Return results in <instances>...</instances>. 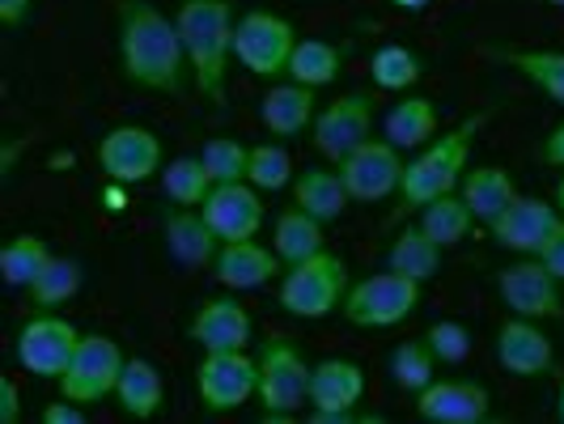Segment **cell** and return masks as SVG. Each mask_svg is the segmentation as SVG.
Wrapping results in <instances>:
<instances>
[{
  "label": "cell",
  "instance_id": "41",
  "mask_svg": "<svg viewBox=\"0 0 564 424\" xmlns=\"http://www.w3.org/2000/svg\"><path fill=\"white\" fill-rule=\"evenodd\" d=\"M22 421V387L13 373L0 378V424H18Z\"/></svg>",
  "mask_w": 564,
  "mask_h": 424
},
{
  "label": "cell",
  "instance_id": "33",
  "mask_svg": "<svg viewBox=\"0 0 564 424\" xmlns=\"http://www.w3.org/2000/svg\"><path fill=\"white\" fill-rule=\"evenodd\" d=\"M416 213H421V221H416V226H421L429 238H437L446 251L458 247V242L471 233V226H476V213L467 208V199L458 196V192H446V196L429 199V204L416 208Z\"/></svg>",
  "mask_w": 564,
  "mask_h": 424
},
{
  "label": "cell",
  "instance_id": "3",
  "mask_svg": "<svg viewBox=\"0 0 564 424\" xmlns=\"http://www.w3.org/2000/svg\"><path fill=\"white\" fill-rule=\"evenodd\" d=\"M484 128V115H467L458 128L433 137L421 153L403 166V183H399V204L403 208H424L429 199L458 192L463 174L471 166V141Z\"/></svg>",
  "mask_w": 564,
  "mask_h": 424
},
{
  "label": "cell",
  "instance_id": "11",
  "mask_svg": "<svg viewBox=\"0 0 564 424\" xmlns=\"http://www.w3.org/2000/svg\"><path fill=\"white\" fill-rule=\"evenodd\" d=\"M77 344H82V331L68 318H59L56 311H34L22 323L13 352H18V366L26 369L30 378L59 382V373L68 369L73 352H77Z\"/></svg>",
  "mask_w": 564,
  "mask_h": 424
},
{
  "label": "cell",
  "instance_id": "39",
  "mask_svg": "<svg viewBox=\"0 0 564 424\" xmlns=\"http://www.w3.org/2000/svg\"><path fill=\"white\" fill-rule=\"evenodd\" d=\"M199 157L213 174V183H242L247 166H251V144L234 141V137H213L199 149Z\"/></svg>",
  "mask_w": 564,
  "mask_h": 424
},
{
  "label": "cell",
  "instance_id": "27",
  "mask_svg": "<svg viewBox=\"0 0 564 424\" xmlns=\"http://www.w3.org/2000/svg\"><path fill=\"white\" fill-rule=\"evenodd\" d=\"M293 204H297V208H306L311 217H318L323 226H332V221L344 217V208H348L352 199H348V187H344L339 170L311 166L293 178Z\"/></svg>",
  "mask_w": 564,
  "mask_h": 424
},
{
  "label": "cell",
  "instance_id": "16",
  "mask_svg": "<svg viewBox=\"0 0 564 424\" xmlns=\"http://www.w3.org/2000/svg\"><path fill=\"white\" fill-rule=\"evenodd\" d=\"M497 366L513 378H547L556 369V344L539 318L509 314L497 327Z\"/></svg>",
  "mask_w": 564,
  "mask_h": 424
},
{
  "label": "cell",
  "instance_id": "22",
  "mask_svg": "<svg viewBox=\"0 0 564 424\" xmlns=\"http://www.w3.org/2000/svg\"><path fill=\"white\" fill-rule=\"evenodd\" d=\"M366 399V369L348 357H327L311 369V412H352Z\"/></svg>",
  "mask_w": 564,
  "mask_h": 424
},
{
  "label": "cell",
  "instance_id": "9",
  "mask_svg": "<svg viewBox=\"0 0 564 424\" xmlns=\"http://www.w3.org/2000/svg\"><path fill=\"white\" fill-rule=\"evenodd\" d=\"M123 366H128L123 348H119L111 336H102V331H89V336H82V344H77L68 369L59 373V382H56L59 395L82 403V407L102 403L107 395H115Z\"/></svg>",
  "mask_w": 564,
  "mask_h": 424
},
{
  "label": "cell",
  "instance_id": "31",
  "mask_svg": "<svg viewBox=\"0 0 564 424\" xmlns=\"http://www.w3.org/2000/svg\"><path fill=\"white\" fill-rule=\"evenodd\" d=\"M442 254H446V247H442L437 238H429L421 226H408L395 242H391L387 268H395V272H403V276H412V281L424 284L442 272Z\"/></svg>",
  "mask_w": 564,
  "mask_h": 424
},
{
  "label": "cell",
  "instance_id": "29",
  "mask_svg": "<svg viewBox=\"0 0 564 424\" xmlns=\"http://www.w3.org/2000/svg\"><path fill=\"white\" fill-rule=\"evenodd\" d=\"M85 284V268L73 259V254H52L47 259V268L34 276V284L26 289L30 306L34 311H59V306H68L77 293H82Z\"/></svg>",
  "mask_w": 564,
  "mask_h": 424
},
{
  "label": "cell",
  "instance_id": "45",
  "mask_svg": "<svg viewBox=\"0 0 564 424\" xmlns=\"http://www.w3.org/2000/svg\"><path fill=\"white\" fill-rule=\"evenodd\" d=\"M539 153H543V162H547V166L564 170V119L552 128V132H547V141H543V149H539Z\"/></svg>",
  "mask_w": 564,
  "mask_h": 424
},
{
  "label": "cell",
  "instance_id": "23",
  "mask_svg": "<svg viewBox=\"0 0 564 424\" xmlns=\"http://www.w3.org/2000/svg\"><path fill=\"white\" fill-rule=\"evenodd\" d=\"M115 399H119V412L128 421H153L162 416L166 407V378L162 369L144 357H128V366L119 373V387H115Z\"/></svg>",
  "mask_w": 564,
  "mask_h": 424
},
{
  "label": "cell",
  "instance_id": "19",
  "mask_svg": "<svg viewBox=\"0 0 564 424\" xmlns=\"http://www.w3.org/2000/svg\"><path fill=\"white\" fill-rule=\"evenodd\" d=\"M187 336L199 344V352H234V348H251L254 336V318L251 311L238 302V293H221V297H208L192 323H187Z\"/></svg>",
  "mask_w": 564,
  "mask_h": 424
},
{
  "label": "cell",
  "instance_id": "32",
  "mask_svg": "<svg viewBox=\"0 0 564 424\" xmlns=\"http://www.w3.org/2000/svg\"><path fill=\"white\" fill-rule=\"evenodd\" d=\"M339 68H344V52L327 39H297L293 59H289V81L311 85V89H327L339 81Z\"/></svg>",
  "mask_w": 564,
  "mask_h": 424
},
{
  "label": "cell",
  "instance_id": "8",
  "mask_svg": "<svg viewBox=\"0 0 564 424\" xmlns=\"http://www.w3.org/2000/svg\"><path fill=\"white\" fill-rule=\"evenodd\" d=\"M196 395L204 412H213V416L238 412L242 403L259 395V357H251L247 348L204 352L196 366Z\"/></svg>",
  "mask_w": 564,
  "mask_h": 424
},
{
  "label": "cell",
  "instance_id": "10",
  "mask_svg": "<svg viewBox=\"0 0 564 424\" xmlns=\"http://www.w3.org/2000/svg\"><path fill=\"white\" fill-rule=\"evenodd\" d=\"M94 157H98V170L111 183H123V187L149 183L166 166V149L158 141V132L144 128V123H115L111 132H102Z\"/></svg>",
  "mask_w": 564,
  "mask_h": 424
},
{
  "label": "cell",
  "instance_id": "30",
  "mask_svg": "<svg viewBox=\"0 0 564 424\" xmlns=\"http://www.w3.org/2000/svg\"><path fill=\"white\" fill-rule=\"evenodd\" d=\"M509 68L527 85H535L543 98H552L556 107H564V52H543V47H509L497 52Z\"/></svg>",
  "mask_w": 564,
  "mask_h": 424
},
{
  "label": "cell",
  "instance_id": "2",
  "mask_svg": "<svg viewBox=\"0 0 564 424\" xmlns=\"http://www.w3.org/2000/svg\"><path fill=\"white\" fill-rule=\"evenodd\" d=\"M174 22L192 59V85L208 102H226L229 68H234V4L229 0H178Z\"/></svg>",
  "mask_w": 564,
  "mask_h": 424
},
{
  "label": "cell",
  "instance_id": "34",
  "mask_svg": "<svg viewBox=\"0 0 564 424\" xmlns=\"http://www.w3.org/2000/svg\"><path fill=\"white\" fill-rule=\"evenodd\" d=\"M52 247L39 238V233H18V238H9L4 242V251H0V276L9 289H22L26 293L34 276L47 268V259H52Z\"/></svg>",
  "mask_w": 564,
  "mask_h": 424
},
{
  "label": "cell",
  "instance_id": "42",
  "mask_svg": "<svg viewBox=\"0 0 564 424\" xmlns=\"http://www.w3.org/2000/svg\"><path fill=\"white\" fill-rule=\"evenodd\" d=\"M535 259L543 263V268H547V272H552V276H561V281H564V221L552 229V238L539 247Z\"/></svg>",
  "mask_w": 564,
  "mask_h": 424
},
{
  "label": "cell",
  "instance_id": "13",
  "mask_svg": "<svg viewBox=\"0 0 564 424\" xmlns=\"http://www.w3.org/2000/svg\"><path fill=\"white\" fill-rule=\"evenodd\" d=\"M369 137H373V94L369 89H348V94L332 98L327 107H318V115H314L311 141L332 166L344 162Z\"/></svg>",
  "mask_w": 564,
  "mask_h": 424
},
{
  "label": "cell",
  "instance_id": "28",
  "mask_svg": "<svg viewBox=\"0 0 564 424\" xmlns=\"http://www.w3.org/2000/svg\"><path fill=\"white\" fill-rule=\"evenodd\" d=\"M272 251L281 254V263H302V259H311V254L327 251V226L311 217L306 208H284L281 217L272 221Z\"/></svg>",
  "mask_w": 564,
  "mask_h": 424
},
{
  "label": "cell",
  "instance_id": "15",
  "mask_svg": "<svg viewBox=\"0 0 564 424\" xmlns=\"http://www.w3.org/2000/svg\"><path fill=\"white\" fill-rule=\"evenodd\" d=\"M416 416L429 424H484L492 416V391L476 378H433L416 395Z\"/></svg>",
  "mask_w": 564,
  "mask_h": 424
},
{
  "label": "cell",
  "instance_id": "47",
  "mask_svg": "<svg viewBox=\"0 0 564 424\" xmlns=\"http://www.w3.org/2000/svg\"><path fill=\"white\" fill-rule=\"evenodd\" d=\"M391 9H399V13H424L433 0H387Z\"/></svg>",
  "mask_w": 564,
  "mask_h": 424
},
{
  "label": "cell",
  "instance_id": "12",
  "mask_svg": "<svg viewBox=\"0 0 564 424\" xmlns=\"http://www.w3.org/2000/svg\"><path fill=\"white\" fill-rule=\"evenodd\" d=\"M403 166H408V162H403V149L391 144L387 137H369V141L357 144L344 162H336L352 204H382V199L399 196Z\"/></svg>",
  "mask_w": 564,
  "mask_h": 424
},
{
  "label": "cell",
  "instance_id": "26",
  "mask_svg": "<svg viewBox=\"0 0 564 424\" xmlns=\"http://www.w3.org/2000/svg\"><path fill=\"white\" fill-rule=\"evenodd\" d=\"M458 196L467 199V208L476 213V221L484 229L492 226L501 213H506L513 199L522 196L518 192V183L509 178V170L501 166H467L463 174V183H458Z\"/></svg>",
  "mask_w": 564,
  "mask_h": 424
},
{
  "label": "cell",
  "instance_id": "49",
  "mask_svg": "<svg viewBox=\"0 0 564 424\" xmlns=\"http://www.w3.org/2000/svg\"><path fill=\"white\" fill-rule=\"evenodd\" d=\"M556 416H561V424H564V387H561V395H556Z\"/></svg>",
  "mask_w": 564,
  "mask_h": 424
},
{
  "label": "cell",
  "instance_id": "50",
  "mask_svg": "<svg viewBox=\"0 0 564 424\" xmlns=\"http://www.w3.org/2000/svg\"><path fill=\"white\" fill-rule=\"evenodd\" d=\"M543 4H552V9H564V0H543Z\"/></svg>",
  "mask_w": 564,
  "mask_h": 424
},
{
  "label": "cell",
  "instance_id": "48",
  "mask_svg": "<svg viewBox=\"0 0 564 424\" xmlns=\"http://www.w3.org/2000/svg\"><path fill=\"white\" fill-rule=\"evenodd\" d=\"M556 208L564 213V174H561V183H556Z\"/></svg>",
  "mask_w": 564,
  "mask_h": 424
},
{
  "label": "cell",
  "instance_id": "4",
  "mask_svg": "<svg viewBox=\"0 0 564 424\" xmlns=\"http://www.w3.org/2000/svg\"><path fill=\"white\" fill-rule=\"evenodd\" d=\"M352 289L348 276V263L336 251H318L302 263H289L281 272V289H276V302L284 314L293 318H327L344 306Z\"/></svg>",
  "mask_w": 564,
  "mask_h": 424
},
{
  "label": "cell",
  "instance_id": "38",
  "mask_svg": "<svg viewBox=\"0 0 564 424\" xmlns=\"http://www.w3.org/2000/svg\"><path fill=\"white\" fill-rule=\"evenodd\" d=\"M297 174H293V157H289V149L284 141H263V144H251V166H247V183H254L259 192H281L289 187Z\"/></svg>",
  "mask_w": 564,
  "mask_h": 424
},
{
  "label": "cell",
  "instance_id": "25",
  "mask_svg": "<svg viewBox=\"0 0 564 424\" xmlns=\"http://www.w3.org/2000/svg\"><path fill=\"white\" fill-rule=\"evenodd\" d=\"M382 137L399 144L403 153L408 149H424L433 137H442V115L433 107V98H424V94L399 98L395 107L382 115Z\"/></svg>",
  "mask_w": 564,
  "mask_h": 424
},
{
  "label": "cell",
  "instance_id": "24",
  "mask_svg": "<svg viewBox=\"0 0 564 424\" xmlns=\"http://www.w3.org/2000/svg\"><path fill=\"white\" fill-rule=\"evenodd\" d=\"M162 229H166V251L178 263H187V268H213V259L221 251V238L213 233V226L204 221L199 208H178L174 204V213L166 217Z\"/></svg>",
  "mask_w": 564,
  "mask_h": 424
},
{
  "label": "cell",
  "instance_id": "43",
  "mask_svg": "<svg viewBox=\"0 0 564 424\" xmlns=\"http://www.w3.org/2000/svg\"><path fill=\"white\" fill-rule=\"evenodd\" d=\"M82 421H85L82 403H73V399H64V395H59V403H47V407H43V424H82Z\"/></svg>",
  "mask_w": 564,
  "mask_h": 424
},
{
  "label": "cell",
  "instance_id": "18",
  "mask_svg": "<svg viewBox=\"0 0 564 424\" xmlns=\"http://www.w3.org/2000/svg\"><path fill=\"white\" fill-rule=\"evenodd\" d=\"M564 221V213L552 204V199L543 196H518L509 204L506 213L488 226L492 233V242L501 247V251H513V254H535L547 238H552V229Z\"/></svg>",
  "mask_w": 564,
  "mask_h": 424
},
{
  "label": "cell",
  "instance_id": "46",
  "mask_svg": "<svg viewBox=\"0 0 564 424\" xmlns=\"http://www.w3.org/2000/svg\"><path fill=\"white\" fill-rule=\"evenodd\" d=\"M314 424H357V421H373V416H366V412H311Z\"/></svg>",
  "mask_w": 564,
  "mask_h": 424
},
{
  "label": "cell",
  "instance_id": "14",
  "mask_svg": "<svg viewBox=\"0 0 564 424\" xmlns=\"http://www.w3.org/2000/svg\"><path fill=\"white\" fill-rule=\"evenodd\" d=\"M561 276H552L535 254H522L518 263H509L497 272V297L506 302L509 314L539 318V323H556L564 318V293Z\"/></svg>",
  "mask_w": 564,
  "mask_h": 424
},
{
  "label": "cell",
  "instance_id": "6",
  "mask_svg": "<svg viewBox=\"0 0 564 424\" xmlns=\"http://www.w3.org/2000/svg\"><path fill=\"white\" fill-rule=\"evenodd\" d=\"M293 47H297V26L284 13L251 9V13L238 18V30H234V64L247 68L259 81H281L284 73H289Z\"/></svg>",
  "mask_w": 564,
  "mask_h": 424
},
{
  "label": "cell",
  "instance_id": "20",
  "mask_svg": "<svg viewBox=\"0 0 564 424\" xmlns=\"http://www.w3.org/2000/svg\"><path fill=\"white\" fill-rule=\"evenodd\" d=\"M284 272L281 254L263 247L259 238H242V242H221V251L213 259V281L229 289V293H251L272 284Z\"/></svg>",
  "mask_w": 564,
  "mask_h": 424
},
{
  "label": "cell",
  "instance_id": "44",
  "mask_svg": "<svg viewBox=\"0 0 564 424\" xmlns=\"http://www.w3.org/2000/svg\"><path fill=\"white\" fill-rule=\"evenodd\" d=\"M34 13V0H0V22L9 30H22Z\"/></svg>",
  "mask_w": 564,
  "mask_h": 424
},
{
  "label": "cell",
  "instance_id": "35",
  "mask_svg": "<svg viewBox=\"0 0 564 424\" xmlns=\"http://www.w3.org/2000/svg\"><path fill=\"white\" fill-rule=\"evenodd\" d=\"M162 192H166L170 204H178V208H199L204 199H208V192H213V174H208V166H204V157H174V162H166L162 166Z\"/></svg>",
  "mask_w": 564,
  "mask_h": 424
},
{
  "label": "cell",
  "instance_id": "40",
  "mask_svg": "<svg viewBox=\"0 0 564 424\" xmlns=\"http://www.w3.org/2000/svg\"><path fill=\"white\" fill-rule=\"evenodd\" d=\"M424 339H429V348L437 352V361H442V366H463V361H467V352H471V331H467L458 318H442V323H433V327L424 331Z\"/></svg>",
  "mask_w": 564,
  "mask_h": 424
},
{
  "label": "cell",
  "instance_id": "17",
  "mask_svg": "<svg viewBox=\"0 0 564 424\" xmlns=\"http://www.w3.org/2000/svg\"><path fill=\"white\" fill-rule=\"evenodd\" d=\"M204 221L221 242H242V238H259L263 229V199L254 183H213L208 199L199 204Z\"/></svg>",
  "mask_w": 564,
  "mask_h": 424
},
{
  "label": "cell",
  "instance_id": "36",
  "mask_svg": "<svg viewBox=\"0 0 564 424\" xmlns=\"http://www.w3.org/2000/svg\"><path fill=\"white\" fill-rule=\"evenodd\" d=\"M369 77H373V85H378L382 94H408V89H416V81L424 77V64L412 47L387 43V47H378L373 59H369Z\"/></svg>",
  "mask_w": 564,
  "mask_h": 424
},
{
  "label": "cell",
  "instance_id": "1",
  "mask_svg": "<svg viewBox=\"0 0 564 424\" xmlns=\"http://www.w3.org/2000/svg\"><path fill=\"white\" fill-rule=\"evenodd\" d=\"M119 73L132 89L170 98H178L192 81L178 22L158 0H119Z\"/></svg>",
  "mask_w": 564,
  "mask_h": 424
},
{
  "label": "cell",
  "instance_id": "21",
  "mask_svg": "<svg viewBox=\"0 0 564 424\" xmlns=\"http://www.w3.org/2000/svg\"><path fill=\"white\" fill-rule=\"evenodd\" d=\"M314 115H318V98H314L311 85L297 81H268L263 98H259V123L276 137V141H302L314 128Z\"/></svg>",
  "mask_w": 564,
  "mask_h": 424
},
{
  "label": "cell",
  "instance_id": "37",
  "mask_svg": "<svg viewBox=\"0 0 564 424\" xmlns=\"http://www.w3.org/2000/svg\"><path fill=\"white\" fill-rule=\"evenodd\" d=\"M437 352L429 348V339H403L395 344V352H391V378H395L399 391H408V395H421L424 387L437 378Z\"/></svg>",
  "mask_w": 564,
  "mask_h": 424
},
{
  "label": "cell",
  "instance_id": "7",
  "mask_svg": "<svg viewBox=\"0 0 564 424\" xmlns=\"http://www.w3.org/2000/svg\"><path fill=\"white\" fill-rule=\"evenodd\" d=\"M311 369L302 348L289 339H263L259 348V407L263 416L284 421L311 407Z\"/></svg>",
  "mask_w": 564,
  "mask_h": 424
},
{
  "label": "cell",
  "instance_id": "5",
  "mask_svg": "<svg viewBox=\"0 0 564 424\" xmlns=\"http://www.w3.org/2000/svg\"><path fill=\"white\" fill-rule=\"evenodd\" d=\"M421 281L387 268V272H373L366 281H352L339 314L361 331H387V327H399L403 318L421 311Z\"/></svg>",
  "mask_w": 564,
  "mask_h": 424
}]
</instances>
